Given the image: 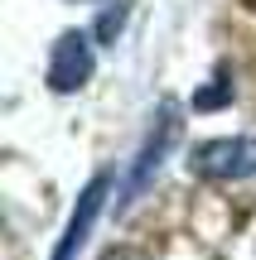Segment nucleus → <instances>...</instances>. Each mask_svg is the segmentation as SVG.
<instances>
[{
    "label": "nucleus",
    "mask_w": 256,
    "mask_h": 260,
    "mask_svg": "<svg viewBox=\"0 0 256 260\" xmlns=\"http://www.w3.org/2000/svg\"><path fill=\"white\" fill-rule=\"evenodd\" d=\"M102 198H106V178H92V183H87L82 193H77V207H73V217H68V232H63V241H58L53 260H77L82 241L92 236L97 212H102Z\"/></svg>",
    "instance_id": "4"
},
{
    "label": "nucleus",
    "mask_w": 256,
    "mask_h": 260,
    "mask_svg": "<svg viewBox=\"0 0 256 260\" xmlns=\"http://www.w3.org/2000/svg\"><path fill=\"white\" fill-rule=\"evenodd\" d=\"M189 174L227 183V178H256V135H227V140H203L189 154Z\"/></svg>",
    "instance_id": "2"
},
{
    "label": "nucleus",
    "mask_w": 256,
    "mask_h": 260,
    "mask_svg": "<svg viewBox=\"0 0 256 260\" xmlns=\"http://www.w3.org/2000/svg\"><path fill=\"white\" fill-rule=\"evenodd\" d=\"M87 77H92V44H87V34H63L53 44V58H48V87L53 92H77Z\"/></svg>",
    "instance_id": "3"
},
{
    "label": "nucleus",
    "mask_w": 256,
    "mask_h": 260,
    "mask_svg": "<svg viewBox=\"0 0 256 260\" xmlns=\"http://www.w3.org/2000/svg\"><path fill=\"white\" fill-rule=\"evenodd\" d=\"M174 140H179V111L164 102V106H160V116H155V125H150V135H145V145H140V154H135V164H131V174H126V183H121L116 212H126V207H131L135 198H140L145 188L155 183V174H160L164 154L174 149Z\"/></svg>",
    "instance_id": "1"
},
{
    "label": "nucleus",
    "mask_w": 256,
    "mask_h": 260,
    "mask_svg": "<svg viewBox=\"0 0 256 260\" xmlns=\"http://www.w3.org/2000/svg\"><path fill=\"white\" fill-rule=\"evenodd\" d=\"M121 24H126V5L116 0V10H106V15H102V24H97V34H102L106 44H111V39L121 34Z\"/></svg>",
    "instance_id": "5"
}]
</instances>
